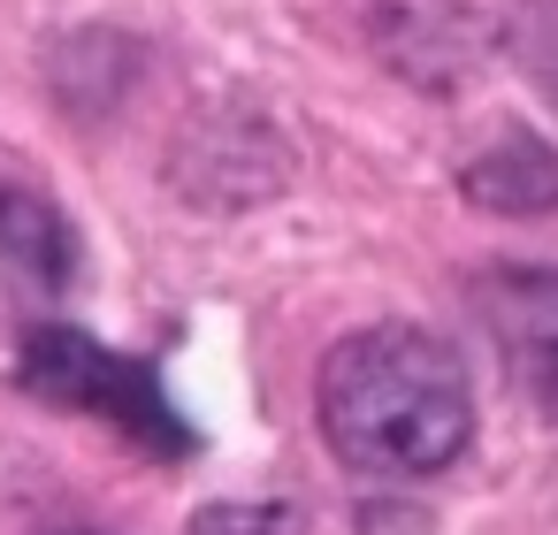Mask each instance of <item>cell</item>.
<instances>
[{
    "mask_svg": "<svg viewBox=\"0 0 558 535\" xmlns=\"http://www.w3.org/2000/svg\"><path fill=\"white\" fill-rule=\"evenodd\" d=\"M405 16L375 9V39L390 54V70H405L413 85H459L482 54V9L474 0H398Z\"/></svg>",
    "mask_w": 558,
    "mask_h": 535,
    "instance_id": "4",
    "label": "cell"
},
{
    "mask_svg": "<svg viewBox=\"0 0 558 535\" xmlns=\"http://www.w3.org/2000/svg\"><path fill=\"white\" fill-rule=\"evenodd\" d=\"M16 382H24L32 398H47V405L100 413L108 428H123L131 443H146V451H161V459H184V451H192V428L177 421L161 375L138 367V360H123V352H108V344L85 337V329H32V344H24V360H16Z\"/></svg>",
    "mask_w": 558,
    "mask_h": 535,
    "instance_id": "2",
    "label": "cell"
},
{
    "mask_svg": "<svg viewBox=\"0 0 558 535\" xmlns=\"http://www.w3.org/2000/svg\"><path fill=\"white\" fill-rule=\"evenodd\" d=\"M184 535H306L299 504H207Z\"/></svg>",
    "mask_w": 558,
    "mask_h": 535,
    "instance_id": "8",
    "label": "cell"
},
{
    "mask_svg": "<svg viewBox=\"0 0 558 535\" xmlns=\"http://www.w3.org/2000/svg\"><path fill=\"white\" fill-rule=\"evenodd\" d=\"M0 268H16L39 291H62L77 268V238L70 222L39 199V192H0Z\"/></svg>",
    "mask_w": 558,
    "mask_h": 535,
    "instance_id": "6",
    "label": "cell"
},
{
    "mask_svg": "<svg viewBox=\"0 0 558 535\" xmlns=\"http://www.w3.org/2000/svg\"><path fill=\"white\" fill-rule=\"evenodd\" d=\"M314 413H322L329 451L367 482L444 474L474 436L466 367L451 360V344H436L428 329H405V321L352 329L322 360Z\"/></svg>",
    "mask_w": 558,
    "mask_h": 535,
    "instance_id": "1",
    "label": "cell"
},
{
    "mask_svg": "<svg viewBox=\"0 0 558 535\" xmlns=\"http://www.w3.org/2000/svg\"><path fill=\"white\" fill-rule=\"evenodd\" d=\"M474 314L505 367L535 398H558V268H489L474 283Z\"/></svg>",
    "mask_w": 558,
    "mask_h": 535,
    "instance_id": "3",
    "label": "cell"
},
{
    "mask_svg": "<svg viewBox=\"0 0 558 535\" xmlns=\"http://www.w3.org/2000/svg\"><path fill=\"white\" fill-rule=\"evenodd\" d=\"M459 192L474 207H489V215H550L558 207V154L543 138H527V131H505L489 154L466 161Z\"/></svg>",
    "mask_w": 558,
    "mask_h": 535,
    "instance_id": "5",
    "label": "cell"
},
{
    "mask_svg": "<svg viewBox=\"0 0 558 535\" xmlns=\"http://www.w3.org/2000/svg\"><path fill=\"white\" fill-rule=\"evenodd\" d=\"M85 535H100V527H85Z\"/></svg>",
    "mask_w": 558,
    "mask_h": 535,
    "instance_id": "9",
    "label": "cell"
},
{
    "mask_svg": "<svg viewBox=\"0 0 558 535\" xmlns=\"http://www.w3.org/2000/svg\"><path fill=\"white\" fill-rule=\"evenodd\" d=\"M505 47H512V62L550 93V108H558V0H520V9L505 16Z\"/></svg>",
    "mask_w": 558,
    "mask_h": 535,
    "instance_id": "7",
    "label": "cell"
}]
</instances>
